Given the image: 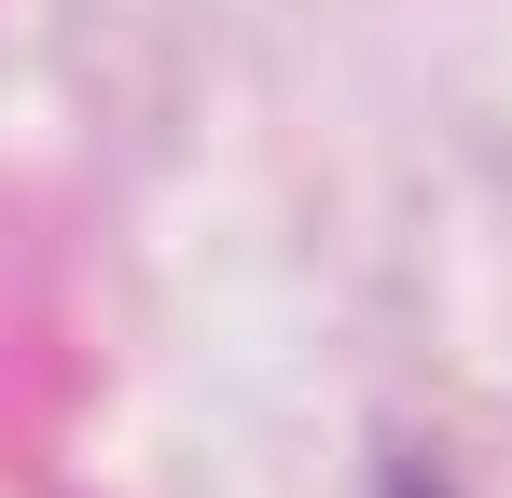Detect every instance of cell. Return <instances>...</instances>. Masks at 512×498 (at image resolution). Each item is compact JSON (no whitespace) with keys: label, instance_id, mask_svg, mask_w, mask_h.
Returning <instances> with one entry per match:
<instances>
[{"label":"cell","instance_id":"obj_1","mask_svg":"<svg viewBox=\"0 0 512 498\" xmlns=\"http://www.w3.org/2000/svg\"><path fill=\"white\" fill-rule=\"evenodd\" d=\"M374 498H457V485H443L429 457H388V485H374Z\"/></svg>","mask_w":512,"mask_h":498}]
</instances>
